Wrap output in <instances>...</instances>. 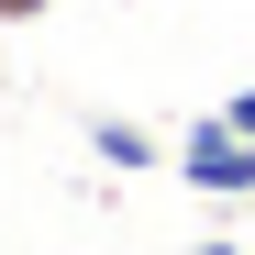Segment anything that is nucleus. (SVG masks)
I'll return each mask as SVG.
<instances>
[{
  "label": "nucleus",
  "instance_id": "f257e3e1",
  "mask_svg": "<svg viewBox=\"0 0 255 255\" xmlns=\"http://www.w3.org/2000/svg\"><path fill=\"white\" fill-rule=\"evenodd\" d=\"M178 178L200 200H255V133H233L222 111H200L189 133H178Z\"/></svg>",
  "mask_w": 255,
  "mask_h": 255
},
{
  "label": "nucleus",
  "instance_id": "f03ea898",
  "mask_svg": "<svg viewBox=\"0 0 255 255\" xmlns=\"http://www.w3.org/2000/svg\"><path fill=\"white\" fill-rule=\"evenodd\" d=\"M89 155L122 166V178H155V166H178V144H155L144 122H122V111H89Z\"/></svg>",
  "mask_w": 255,
  "mask_h": 255
},
{
  "label": "nucleus",
  "instance_id": "7ed1b4c3",
  "mask_svg": "<svg viewBox=\"0 0 255 255\" xmlns=\"http://www.w3.org/2000/svg\"><path fill=\"white\" fill-rule=\"evenodd\" d=\"M222 122H233V133H255V89H233V100H222Z\"/></svg>",
  "mask_w": 255,
  "mask_h": 255
},
{
  "label": "nucleus",
  "instance_id": "20e7f679",
  "mask_svg": "<svg viewBox=\"0 0 255 255\" xmlns=\"http://www.w3.org/2000/svg\"><path fill=\"white\" fill-rule=\"evenodd\" d=\"M56 11V0H0V22H45Z\"/></svg>",
  "mask_w": 255,
  "mask_h": 255
},
{
  "label": "nucleus",
  "instance_id": "39448f33",
  "mask_svg": "<svg viewBox=\"0 0 255 255\" xmlns=\"http://www.w3.org/2000/svg\"><path fill=\"white\" fill-rule=\"evenodd\" d=\"M189 255H244V244H222V233H211V244H189Z\"/></svg>",
  "mask_w": 255,
  "mask_h": 255
}]
</instances>
